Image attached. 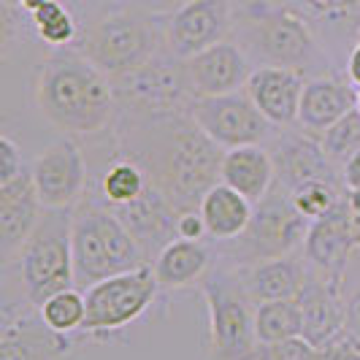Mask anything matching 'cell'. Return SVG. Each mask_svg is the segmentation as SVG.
Returning a JSON list of instances; mask_svg holds the SVG:
<instances>
[{"label":"cell","instance_id":"30bf717a","mask_svg":"<svg viewBox=\"0 0 360 360\" xmlns=\"http://www.w3.org/2000/svg\"><path fill=\"white\" fill-rule=\"evenodd\" d=\"M158 292L160 282L152 263L92 285L84 290L87 317L82 325V333H111L125 328L155 304Z\"/></svg>","mask_w":360,"mask_h":360},{"label":"cell","instance_id":"52a82bcc","mask_svg":"<svg viewBox=\"0 0 360 360\" xmlns=\"http://www.w3.org/2000/svg\"><path fill=\"white\" fill-rule=\"evenodd\" d=\"M22 290L30 304L41 307L54 292L76 288L73 271V206L44 209L41 219L17 257Z\"/></svg>","mask_w":360,"mask_h":360},{"label":"cell","instance_id":"ba28073f","mask_svg":"<svg viewBox=\"0 0 360 360\" xmlns=\"http://www.w3.org/2000/svg\"><path fill=\"white\" fill-rule=\"evenodd\" d=\"M209 309V360H238L257 349L255 301L238 271L212 266L200 279Z\"/></svg>","mask_w":360,"mask_h":360},{"label":"cell","instance_id":"74e56055","mask_svg":"<svg viewBox=\"0 0 360 360\" xmlns=\"http://www.w3.org/2000/svg\"><path fill=\"white\" fill-rule=\"evenodd\" d=\"M342 181L347 190H360V149L344 162L342 168Z\"/></svg>","mask_w":360,"mask_h":360},{"label":"cell","instance_id":"d6986e66","mask_svg":"<svg viewBox=\"0 0 360 360\" xmlns=\"http://www.w3.org/2000/svg\"><path fill=\"white\" fill-rule=\"evenodd\" d=\"M44 203L36 193V181L30 168H25L19 176L0 184V255L3 263H11L19 257L25 241L30 238L33 228L41 219Z\"/></svg>","mask_w":360,"mask_h":360},{"label":"cell","instance_id":"ffe728a7","mask_svg":"<svg viewBox=\"0 0 360 360\" xmlns=\"http://www.w3.org/2000/svg\"><path fill=\"white\" fill-rule=\"evenodd\" d=\"M304 87H307L304 73L276 68V65H257L244 90L271 125L285 130V127L298 125V108H301Z\"/></svg>","mask_w":360,"mask_h":360},{"label":"cell","instance_id":"83f0119b","mask_svg":"<svg viewBox=\"0 0 360 360\" xmlns=\"http://www.w3.org/2000/svg\"><path fill=\"white\" fill-rule=\"evenodd\" d=\"M146 184H149V174L144 171V165L122 155L120 160L111 162L108 171L103 174L101 198L106 200L108 206H122V203H130L133 198H139L144 193Z\"/></svg>","mask_w":360,"mask_h":360},{"label":"cell","instance_id":"ac0fdd59","mask_svg":"<svg viewBox=\"0 0 360 360\" xmlns=\"http://www.w3.org/2000/svg\"><path fill=\"white\" fill-rule=\"evenodd\" d=\"M271 155H274V162H276V181L274 184L285 187L288 193H292L298 184L311 179L344 184L342 171L328 160L320 139L307 133V130H301V133H282L279 139H274Z\"/></svg>","mask_w":360,"mask_h":360},{"label":"cell","instance_id":"cb8c5ba5","mask_svg":"<svg viewBox=\"0 0 360 360\" xmlns=\"http://www.w3.org/2000/svg\"><path fill=\"white\" fill-rule=\"evenodd\" d=\"M222 181L228 187L238 190L252 203L263 200L271 193L274 181H276V162H274L271 149L260 144L228 149L225 160H222Z\"/></svg>","mask_w":360,"mask_h":360},{"label":"cell","instance_id":"2e32d148","mask_svg":"<svg viewBox=\"0 0 360 360\" xmlns=\"http://www.w3.org/2000/svg\"><path fill=\"white\" fill-rule=\"evenodd\" d=\"M111 212L120 217V222L139 241V247L149 257V263H155V257L171 241L179 238V233H176L179 212L174 209V203L165 198V193L152 179L139 198L122 203V206H111Z\"/></svg>","mask_w":360,"mask_h":360},{"label":"cell","instance_id":"e575fe53","mask_svg":"<svg viewBox=\"0 0 360 360\" xmlns=\"http://www.w3.org/2000/svg\"><path fill=\"white\" fill-rule=\"evenodd\" d=\"M314 360H360V336L347 328L330 344L314 349Z\"/></svg>","mask_w":360,"mask_h":360},{"label":"cell","instance_id":"277c9868","mask_svg":"<svg viewBox=\"0 0 360 360\" xmlns=\"http://www.w3.org/2000/svg\"><path fill=\"white\" fill-rule=\"evenodd\" d=\"M149 257L103 198L84 195L73 206L76 288L87 290L108 276L146 266Z\"/></svg>","mask_w":360,"mask_h":360},{"label":"cell","instance_id":"f546056e","mask_svg":"<svg viewBox=\"0 0 360 360\" xmlns=\"http://www.w3.org/2000/svg\"><path fill=\"white\" fill-rule=\"evenodd\" d=\"M317 139L323 144V152L328 155V160L342 171L344 162L360 149V106H355L349 114H344L336 125H330Z\"/></svg>","mask_w":360,"mask_h":360},{"label":"cell","instance_id":"603a6c76","mask_svg":"<svg viewBox=\"0 0 360 360\" xmlns=\"http://www.w3.org/2000/svg\"><path fill=\"white\" fill-rule=\"evenodd\" d=\"M358 106V87L333 73L307 79L298 108V127L311 136H323L330 125H336L344 114Z\"/></svg>","mask_w":360,"mask_h":360},{"label":"cell","instance_id":"4dcf8cb0","mask_svg":"<svg viewBox=\"0 0 360 360\" xmlns=\"http://www.w3.org/2000/svg\"><path fill=\"white\" fill-rule=\"evenodd\" d=\"M33 27H36L38 38L44 44H49L54 49L60 46H68L73 38L79 36V27H76V19L73 14L60 3V0H49L46 6H41L36 14L30 17Z\"/></svg>","mask_w":360,"mask_h":360},{"label":"cell","instance_id":"836d02e7","mask_svg":"<svg viewBox=\"0 0 360 360\" xmlns=\"http://www.w3.org/2000/svg\"><path fill=\"white\" fill-rule=\"evenodd\" d=\"M344 304H347V325L360 336V250H355L347 279H344Z\"/></svg>","mask_w":360,"mask_h":360},{"label":"cell","instance_id":"f6af8a7d","mask_svg":"<svg viewBox=\"0 0 360 360\" xmlns=\"http://www.w3.org/2000/svg\"><path fill=\"white\" fill-rule=\"evenodd\" d=\"M358 41H360V27H358Z\"/></svg>","mask_w":360,"mask_h":360},{"label":"cell","instance_id":"4fadbf2b","mask_svg":"<svg viewBox=\"0 0 360 360\" xmlns=\"http://www.w3.org/2000/svg\"><path fill=\"white\" fill-rule=\"evenodd\" d=\"M301 250H304L309 269L323 282H328L336 292L344 295L347 269H349V260L358 250L352 241V209H349L347 193L328 214L311 219L307 241Z\"/></svg>","mask_w":360,"mask_h":360},{"label":"cell","instance_id":"8d00e7d4","mask_svg":"<svg viewBox=\"0 0 360 360\" xmlns=\"http://www.w3.org/2000/svg\"><path fill=\"white\" fill-rule=\"evenodd\" d=\"M176 233H179V238H187V241H203L206 225H203V217H200L198 209H193V212H179Z\"/></svg>","mask_w":360,"mask_h":360},{"label":"cell","instance_id":"484cf974","mask_svg":"<svg viewBox=\"0 0 360 360\" xmlns=\"http://www.w3.org/2000/svg\"><path fill=\"white\" fill-rule=\"evenodd\" d=\"M152 266L160 290H181L206 276V271L212 269V252L203 241L176 238L155 257Z\"/></svg>","mask_w":360,"mask_h":360},{"label":"cell","instance_id":"1f68e13d","mask_svg":"<svg viewBox=\"0 0 360 360\" xmlns=\"http://www.w3.org/2000/svg\"><path fill=\"white\" fill-rule=\"evenodd\" d=\"M344 193H347V187L339 184V181L311 179V181L298 184V187L290 193V198L298 206L301 214L309 217V219H317V217L328 214V212L344 198Z\"/></svg>","mask_w":360,"mask_h":360},{"label":"cell","instance_id":"7bdbcfd3","mask_svg":"<svg viewBox=\"0 0 360 360\" xmlns=\"http://www.w3.org/2000/svg\"><path fill=\"white\" fill-rule=\"evenodd\" d=\"M238 360H257V349H255L252 355H247V358H238Z\"/></svg>","mask_w":360,"mask_h":360},{"label":"cell","instance_id":"d4e9b609","mask_svg":"<svg viewBox=\"0 0 360 360\" xmlns=\"http://www.w3.org/2000/svg\"><path fill=\"white\" fill-rule=\"evenodd\" d=\"M203 225H206V236L214 241H233L247 231L250 219H252V200L244 198L238 190L228 187L225 181L214 184L198 206Z\"/></svg>","mask_w":360,"mask_h":360},{"label":"cell","instance_id":"4316f807","mask_svg":"<svg viewBox=\"0 0 360 360\" xmlns=\"http://www.w3.org/2000/svg\"><path fill=\"white\" fill-rule=\"evenodd\" d=\"M255 336L257 344H282L304 336V317L295 298L266 301L255 307Z\"/></svg>","mask_w":360,"mask_h":360},{"label":"cell","instance_id":"7a4b0ae2","mask_svg":"<svg viewBox=\"0 0 360 360\" xmlns=\"http://www.w3.org/2000/svg\"><path fill=\"white\" fill-rule=\"evenodd\" d=\"M36 103L63 133H101L117 120L111 79L79 49H57L38 65Z\"/></svg>","mask_w":360,"mask_h":360},{"label":"cell","instance_id":"5b68a950","mask_svg":"<svg viewBox=\"0 0 360 360\" xmlns=\"http://www.w3.org/2000/svg\"><path fill=\"white\" fill-rule=\"evenodd\" d=\"M79 52L114 82L165 52V14L139 8L108 11L82 33Z\"/></svg>","mask_w":360,"mask_h":360},{"label":"cell","instance_id":"b9f144b4","mask_svg":"<svg viewBox=\"0 0 360 360\" xmlns=\"http://www.w3.org/2000/svg\"><path fill=\"white\" fill-rule=\"evenodd\" d=\"M352 241H355V247L360 250V212L358 214L352 212Z\"/></svg>","mask_w":360,"mask_h":360},{"label":"cell","instance_id":"d6a6232c","mask_svg":"<svg viewBox=\"0 0 360 360\" xmlns=\"http://www.w3.org/2000/svg\"><path fill=\"white\" fill-rule=\"evenodd\" d=\"M360 0H301V14L325 25H339L358 17Z\"/></svg>","mask_w":360,"mask_h":360},{"label":"cell","instance_id":"7402d4cb","mask_svg":"<svg viewBox=\"0 0 360 360\" xmlns=\"http://www.w3.org/2000/svg\"><path fill=\"white\" fill-rule=\"evenodd\" d=\"M241 285L250 292V298L257 304L266 301H285L295 298L309 276V263L304 255L290 252L279 257H266L250 266H236Z\"/></svg>","mask_w":360,"mask_h":360},{"label":"cell","instance_id":"8992f818","mask_svg":"<svg viewBox=\"0 0 360 360\" xmlns=\"http://www.w3.org/2000/svg\"><path fill=\"white\" fill-rule=\"evenodd\" d=\"M120 125L158 122L168 117L190 114L195 95L187 82L184 60L160 52L141 68L111 82Z\"/></svg>","mask_w":360,"mask_h":360},{"label":"cell","instance_id":"6da1fadb","mask_svg":"<svg viewBox=\"0 0 360 360\" xmlns=\"http://www.w3.org/2000/svg\"><path fill=\"white\" fill-rule=\"evenodd\" d=\"M120 152L144 165L149 179L176 212L198 209L203 195L222 181L225 149L214 144L190 114L120 125Z\"/></svg>","mask_w":360,"mask_h":360},{"label":"cell","instance_id":"ee69618b","mask_svg":"<svg viewBox=\"0 0 360 360\" xmlns=\"http://www.w3.org/2000/svg\"><path fill=\"white\" fill-rule=\"evenodd\" d=\"M358 106H360V87H358Z\"/></svg>","mask_w":360,"mask_h":360},{"label":"cell","instance_id":"60d3db41","mask_svg":"<svg viewBox=\"0 0 360 360\" xmlns=\"http://www.w3.org/2000/svg\"><path fill=\"white\" fill-rule=\"evenodd\" d=\"M347 200H349V209L358 214L360 212V190H347Z\"/></svg>","mask_w":360,"mask_h":360},{"label":"cell","instance_id":"d590c367","mask_svg":"<svg viewBox=\"0 0 360 360\" xmlns=\"http://www.w3.org/2000/svg\"><path fill=\"white\" fill-rule=\"evenodd\" d=\"M25 168H27V165L22 162L19 146L14 144L8 136H3V139H0V184H6V181H11L14 176H19Z\"/></svg>","mask_w":360,"mask_h":360},{"label":"cell","instance_id":"5bb4252c","mask_svg":"<svg viewBox=\"0 0 360 360\" xmlns=\"http://www.w3.org/2000/svg\"><path fill=\"white\" fill-rule=\"evenodd\" d=\"M71 339L44 323L41 309L30 301H3L0 309V360H63Z\"/></svg>","mask_w":360,"mask_h":360},{"label":"cell","instance_id":"7c38bea8","mask_svg":"<svg viewBox=\"0 0 360 360\" xmlns=\"http://www.w3.org/2000/svg\"><path fill=\"white\" fill-rule=\"evenodd\" d=\"M236 0H184L165 14V52L190 60L228 41L233 33Z\"/></svg>","mask_w":360,"mask_h":360},{"label":"cell","instance_id":"8fae6325","mask_svg":"<svg viewBox=\"0 0 360 360\" xmlns=\"http://www.w3.org/2000/svg\"><path fill=\"white\" fill-rule=\"evenodd\" d=\"M190 117L195 125L225 152L236 146L260 144L271 139V122L263 111L255 106L247 90L228 92V95H212V98H195L190 108Z\"/></svg>","mask_w":360,"mask_h":360},{"label":"cell","instance_id":"9a60e30c","mask_svg":"<svg viewBox=\"0 0 360 360\" xmlns=\"http://www.w3.org/2000/svg\"><path fill=\"white\" fill-rule=\"evenodd\" d=\"M30 174L44 209H71L87 195V160L71 139H57L38 155Z\"/></svg>","mask_w":360,"mask_h":360},{"label":"cell","instance_id":"ab89813d","mask_svg":"<svg viewBox=\"0 0 360 360\" xmlns=\"http://www.w3.org/2000/svg\"><path fill=\"white\" fill-rule=\"evenodd\" d=\"M6 3H8V6H14L17 11H25L27 17H33L38 8H41V6H46L49 0H6Z\"/></svg>","mask_w":360,"mask_h":360},{"label":"cell","instance_id":"9c48e42d","mask_svg":"<svg viewBox=\"0 0 360 360\" xmlns=\"http://www.w3.org/2000/svg\"><path fill=\"white\" fill-rule=\"evenodd\" d=\"M309 225L311 219L298 212L288 190L274 184L269 195L255 203L247 231L233 241H225L231 244L225 255L236 266H250L266 257L298 252L307 241Z\"/></svg>","mask_w":360,"mask_h":360},{"label":"cell","instance_id":"44dd1931","mask_svg":"<svg viewBox=\"0 0 360 360\" xmlns=\"http://www.w3.org/2000/svg\"><path fill=\"white\" fill-rule=\"evenodd\" d=\"M295 301H298L301 317H304V336L301 339L311 344L314 349L330 344L349 328L344 295L336 292L328 282H323L311 269H309L307 282H304L301 292L295 295Z\"/></svg>","mask_w":360,"mask_h":360},{"label":"cell","instance_id":"e0dca14e","mask_svg":"<svg viewBox=\"0 0 360 360\" xmlns=\"http://www.w3.org/2000/svg\"><path fill=\"white\" fill-rule=\"evenodd\" d=\"M184 68H187V82L195 98L244 90L255 71L250 65V54L236 41H219L214 46L203 49L195 57L184 60Z\"/></svg>","mask_w":360,"mask_h":360},{"label":"cell","instance_id":"3957f363","mask_svg":"<svg viewBox=\"0 0 360 360\" xmlns=\"http://www.w3.org/2000/svg\"><path fill=\"white\" fill-rule=\"evenodd\" d=\"M233 30L238 46L260 65H276L304 73L307 79L330 73V60L309 27V19L290 8L274 6L269 0H238Z\"/></svg>","mask_w":360,"mask_h":360},{"label":"cell","instance_id":"f35d334b","mask_svg":"<svg viewBox=\"0 0 360 360\" xmlns=\"http://www.w3.org/2000/svg\"><path fill=\"white\" fill-rule=\"evenodd\" d=\"M347 79H349L355 87H360V41L355 44V49H352L349 60H347Z\"/></svg>","mask_w":360,"mask_h":360},{"label":"cell","instance_id":"f1b7e54d","mask_svg":"<svg viewBox=\"0 0 360 360\" xmlns=\"http://www.w3.org/2000/svg\"><path fill=\"white\" fill-rule=\"evenodd\" d=\"M38 309H41L44 323L49 325L54 333L71 336L76 330H82L84 317H87L84 290L71 288V290H63V292H54L52 298H46Z\"/></svg>","mask_w":360,"mask_h":360}]
</instances>
